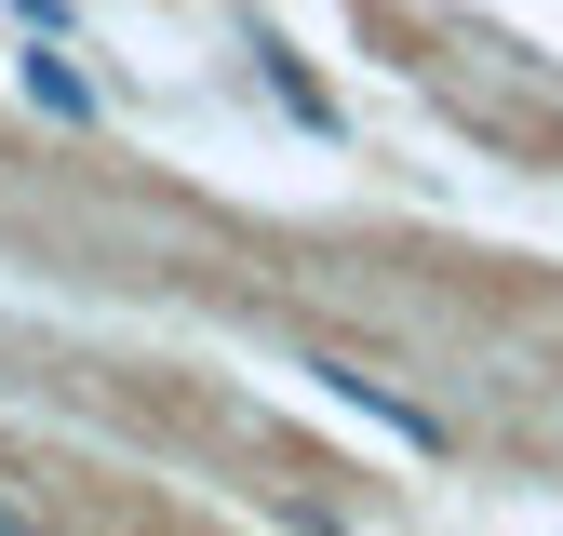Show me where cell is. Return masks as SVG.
<instances>
[{"label": "cell", "instance_id": "6da1fadb", "mask_svg": "<svg viewBox=\"0 0 563 536\" xmlns=\"http://www.w3.org/2000/svg\"><path fill=\"white\" fill-rule=\"evenodd\" d=\"M0 536H41V523H27V510H14V496H0Z\"/></svg>", "mask_w": 563, "mask_h": 536}]
</instances>
